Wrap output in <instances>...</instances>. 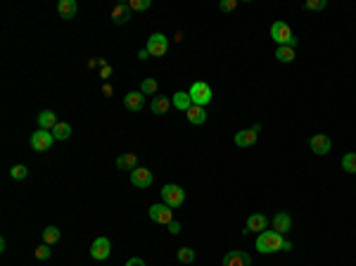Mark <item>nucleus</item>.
Returning <instances> with one entry per match:
<instances>
[{"instance_id": "obj_1", "label": "nucleus", "mask_w": 356, "mask_h": 266, "mask_svg": "<svg viewBox=\"0 0 356 266\" xmlns=\"http://www.w3.org/2000/svg\"><path fill=\"white\" fill-rule=\"evenodd\" d=\"M285 238L283 233H276L273 228L271 231H261L259 238H257V250L261 255H271V252H278V250H285Z\"/></svg>"}, {"instance_id": "obj_2", "label": "nucleus", "mask_w": 356, "mask_h": 266, "mask_svg": "<svg viewBox=\"0 0 356 266\" xmlns=\"http://www.w3.org/2000/svg\"><path fill=\"white\" fill-rule=\"evenodd\" d=\"M271 38L278 43V45H290V48H297V45H299V38L292 33L290 24H285V21H276V24L271 26Z\"/></svg>"}, {"instance_id": "obj_3", "label": "nucleus", "mask_w": 356, "mask_h": 266, "mask_svg": "<svg viewBox=\"0 0 356 266\" xmlns=\"http://www.w3.org/2000/svg\"><path fill=\"white\" fill-rule=\"evenodd\" d=\"M162 200H164V204H169L171 209H178V207L185 204V190L181 185H176V183H166L162 188Z\"/></svg>"}, {"instance_id": "obj_4", "label": "nucleus", "mask_w": 356, "mask_h": 266, "mask_svg": "<svg viewBox=\"0 0 356 266\" xmlns=\"http://www.w3.org/2000/svg\"><path fill=\"white\" fill-rule=\"evenodd\" d=\"M190 100H193V105L197 107H207L209 102H212V86L205 84V81H195L193 86H190Z\"/></svg>"}, {"instance_id": "obj_5", "label": "nucleus", "mask_w": 356, "mask_h": 266, "mask_svg": "<svg viewBox=\"0 0 356 266\" xmlns=\"http://www.w3.org/2000/svg\"><path fill=\"white\" fill-rule=\"evenodd\" d=\"M29 143H31V148L36 150V152H48V150L53 148L55 136H53V131H45V128H38L36 133H31V138H29Z\"/></svg>"}, {"instance_id": "obj_6", "label": "nucleus", "mask_w": 356, "mask_h": 266, "mask_svg": "<svg viewBox=\"0 0 356 266\" xmlns=\"http://www.w3.org/2000/svg\"><path fill=\"white\" fill-rule=\"evenodd\" d=\"M150 219L154 221V224H164V226H169L173 221V209L169 207V204H152L150 209Z\"/></svg>"}, {"instance_id": "obj_7", "label": "nucleus", "mask_w": 356, "mask_h": 266, "mask_svg": "<svg viewBox=\"0 0 356 266\" xmlns=\"http://www.w3.org/2000/svg\"><path fill=\"white\" fill-rule=\"evenodd\" d=\"M166 50H169V38L164 33H152L147 38V53L152 57H162V55H166Z\"/></svg>"}, {"instance_id": "obj_8", "label": "nucleus", "mask_w": 356, "mask_h": 266, "mask_svg": "<svg viewBox=\"0 0 356 266\" xmlns=\"http://www.w3.org/2000/svg\"><path fill=\"white\" fill-rule=\"evenodd\" d=\"M152 181H154V176H152V171L147 167H136L131 171V183L136 188H150Z\"/></svg>"}, {"instance_id": "obj_9", "label": "nucleus", "mask_w": 356, "mask_h": 266, "mask_svg": "<svg viewBox=\"0 0 356 266\" xmlns=\"http://www.w3.org/2000/svg\"><path fill=\"white\" fill-rule=\"evenodd\" d=\"M109 255H112V243H109V238H97L95 243L90 245V257H93L95 262H105Z\"/></svg>"}, {"instance_id": "obj_10", "label": "nucleus", "mask_w": 356, "mask_h": 266, "mask_svg": "<svg viewBox=\"0 0 356 266\" xmlns=\"http://www.w3.org/2000/svg\"><path fill=\"white\" fill-rule=\"evenodd\" d=\"M223 266H252V257L242 250H230L223 257Z\"/></svg>"}, {"instance_id": "obj_11", "label": "nucleus", "mask_w": 356, "mask_h": 266, "mask_svg": "<svg viewBox=\"0 0 356 266\" xmlns=\"http://www.w3.org/2000/svg\"><path fill=\"white\" fill-rule=\"evenodd\" d=\"M309 145H311V152H316V155H328L330 148H333V140L325 133H316V136H311Z\"/></svg>"}, {"instance_id": "obj_12", "label": "nucleus", "mask_w": 356, "mask_h": 266, "mask_svg": "<svg viewBox=\"0 0 356 266\" xmlns=\"http://www.w3.org/2000/svg\"><path fill=\"white\" fill-rule=\"evenodd\" d=\"M124 107L129 112H142L145 109V95H142L141 90H133V93H129V95L124 97Z\"/></svg>"}, {"instance_id": "obj_13", "label": "nucleus", "mask_w": 356, "mask_h": 266, "mask_svg": "<svg viewBox=\"0 0 356 266\" xmlns=\"http://www.w3.org/2000/svg\"><path fill=\"white\" fill-rule=\"evenodd\" d=\"M76 12H78V5H76V0H60L57 2V14H60V19H74Z\"/></svg>"}, {"instance_id": "obj_14", "label": "nucleus", "mask_w": 356, "mask_h": 266, "mask_svg": "<svg viewBox=\"0 0 356 266\" xmlns=\"http://www.w3.org/2000/svg\"><path fill=\"white\" fill-rule=\"evenodd\" d=\"M269 226V219L264 216V214H252L247 219V226L242 228V233H252V231H257V233H261L264 228Z\"/></svg>"}, {"instance_id": "obj_15", "label": "nucleus", "mask_w": 356, "mask_h": 266, "mask_svg": "<svg viewBox=\"0 0 356 266\" xmlns=\"http://www.w3.org/2000/svg\"><path fill=\"white\" fill-rule=\"evenodd\" d=\"M112 21L114 24H129L131 21V7L129 2H119V5H114V10H112Z\"/></svg>"}, {"instance_id": "obj_16", "label": "nucleus", "mask_w": 356, "mask_h": 266, "mask_svg": "<svg viewBox=\"0 0 356 266\" xmlns=\"http://www.w3.org/2000/svg\"><path fill=\"white\" fill-rule=\"evenodd\" d=\"M257 131H252V128H242V131H237L235 133V145L237 148H249V145H254L257 143Z\"/></svg>"}, {"instance_id": "obj_17", "label": "nucleus", "mask_w": 356, "mask_h": 266, "mask_svg": "<svg viewBox=\"0 0 356 266\" xmlns=\"http://www.w3.org/2000/svg\"><path fill=\"white\" fill-rule=\"evenodd\" d=\"M171 105H173V102L166 95H157L150 102V112H152V114H157V117H162V114H166V112L171 109Z\"/></svg>"}, {"instance_id": "obj_18", "label": "nucleus", "mask_w": 356, "mask_h": 266, "mask_svg": "<svg viewBox=\"0 0 356 266\" xmlns=\"http://www.w3.org/2000/svg\"><path fill=\"white\" fill-rule=\"evenodd\" d=\"M273 231L276 233H287L292 228V219H290V214H285V212H278L276 216H273Z\"/></svg>"}, {"instance_id": "obj_19", "label": "nucleus", "mask_w": 356, "mask_h": 266, "mask_svg": "<svg viewBox=\"0 0 356 266\" xmlns=\"http://www.w3.org/2000/svg\"><path fill=\"white\" fill-rule=\"evenodd\" d=\"M60 121H57V114H55L53 109H43L41 114H38V126L45 128V131H53Z\"/></svg>"}, {"instance_id": "obj_20", "label": "nucleus", "mask_w": 356, "mask_h": 266, "mask_svg": "<svg viewBox=\"0 0 356 266\" xmlns=\"http://www.w3.org/2000/svg\"><path fill=\"white\" fill-rule=\"evenodd\" d=\"M185 119H188L190 124H195V126H200V124H205V121H207V109H205V107L193 105L188 112H185Z\"/></svg>"}, {"instance_id": "obj_21", "label": "nucleus", "mask_w": 356, "mask_h": 266, "mask_svg": "<svg viewBox=\"0 0 356 266\" xmlns=\"http://www.w3.org/2000/svg\"><path fill=\"white\" fill-rule=\"evenodd\" d=\"M117 167L124 171H133L138 167V155H133V152H126V155H119L117 157Z\"/></svg>"}, {"instance_id": "obj_22", "label": "nucleus", "mask_w": 356, "mask_h": 266, "mask_svg": "<svg viewBox=\"0 0 356 266\" xmlns=\"http://www.w3.org/2000/svg\"><path fill=\"white\" fill-rule=\"evenodd\" d=\"M173 107L176 109H181V112H188L190 107H193V100H190V93H185V90H178V93H173Z\"/></svg>"}, {"instance_id": "obj_23", "label": "nucleus", "mask_w": 356, "mask_h": 266, "mask_svg": "<svg viewBox=\"0 0 356 266\" xmlns=\"http://www.w3.org/2000/svg\"><path fill=\"white\" fill-rule=\"evenodd\" d=\"M276 60L283 64H290L294 60V48L290 45H278V50H276Z\"/></svg>"}, {"instance_id": "obj_24", "label": "nucleus", "mask_w": 356, "mask_h": 266, "mask_svg": "<svg viewBox=\"0 0 356 266\" xmlns=\"http://www.w3.org/2000/svg\"><path fill=\"white\" fill-rule=\"evenodd\" d=\"M60 238H62V233H60V228H57V226H48V228H43V243L45 245H55V243H60Z\"/></svg>"}, {"instance_id": "obj_25", "label": "nucleus", "mask_w": 356, "mask_h": 266, "mask_svg": "<svg viewBox=\"0 0 356 266\" xmlns=\"http://www.w3.org/2000/svg\"><path fill=\"white\" fill-rule=\"evenodd\" d=\"M53 136H55V140H67L69 136H71V124L60 121V124L53 128Z\"/></svg>"}, {"instance_id": "obj_26", "label": "nucleus", "mask_w": 356, "mask_h": 266, "mask_svg": "<svg viewBox=\"0 0 356 266\" xmlns=\"http://www.w3.org/2000/svg\"><path fill=\"white\" fill-rule=\"evenodd\" d=\"M176 259H178L181 264H193L195 262V250L193 247H181V250H178V255H176Z\"/></svg>"}, {"instance_id": "obj_27", "label": "nucleus", "mask_w": 356, "mask_h": 266, "mask_svg": "<svg viewBox=\"0 0 356 266\" xmlns=\"http://www.w3.org/2000/svg\"><path fill=\"white\" fill-rule=\"evenodd\" d=\"M342 169L347 174H356V152H349V155L342 157Z\"/></svg>"}, {"instance_id": "obj_28", "label": "nucleus", "mask_w": 356, "mask_h": 266, "mask_svg": "<svg viewBox=\"0 0 356 266\" xmlns=\"http://www.w3.org/2000/svg\"><path fill=\"white\" fill-rule=\"evenodd\" d=\"M157 88H159V84H157L154 79H145L142 86H141V93L142 95H154V93H157Z\"/></svg>"}, {"instance_id": "obj_29", "label": "nucleus", "mask_w": 356, "mask_h": 266, "mask_svg": "<svg viewBox=\"0 0 356 266\" xmlns=\"http://www.w3.org/2000/svg\"><path fill=\"white\" fill-rule=\"evenodd\" d=\"M10 176L14 178V181H24V178L29 176V169H26L24 164H14V167L10 169Z\"/></svg>"}, {"instance_id": "obj_30", "label": "nucleus", "mask_w": 356, "mask_h": 266, "mask_svg": "<svg viewBox=\"0 0 356 266\" xmlns=\"http://www.w3.org/2000/svg\"><path fill=\"white\" fill-rule=\"evenodd\" d=\"M50 255H53V245H41V247H36V252H33V257L36 259H41V262H45V259H50Z\"/></svg>"}, {"instance_id": "obj_31", "label": "nucleus", "mask_w": 356, "mask_h": 266, "mask_svg": "<svg viewBox=\"0 0 356 266\" xmlns=\"http://www.w3.org/2000/svg\"><path fill=\"white\" fill-rule=\"evenodd\" d=\"M328 7V0H306L304 2V10H313V12H321Z\"/></svg>"}, {"instance_id": "obj_32", "label": "nucleus", "mask_w": 356, "mask_h": 266, "mask_svg": "<svg viewBox=\"0 0 356 266\" xmlns=\"http://www.w3.org/2000/svg\"><path fill=\"white\" fill-rule=\"evenodd\" d=\"M150 0H129V7H131V12L136 10V12H142V10H150Z\"/></svg>"}, {"instance_id": "obj_33", "label": "nucleus", "mask_w": 356, "mask_h": 266, "mask_svg": "<svg viewBox=\"0 0 356 266\" xmlns=\"http://www.w3.org/2000/svg\"><path fill=\"white\" fill-rule=\"evenodd\" d=\"M237 7V0H221L218 2V10L221 12H230V10H235Z\"/></svg>"}, {"instance_id": "obj_34", "label": "nucleus", "mask_w": 356, "mask_h": 266, "mask_svg": "<svg viewBox=\"0 0 356 266\" xmlns=\"http://www.w3.org/2000/svg\"><path fill=\"white\" fill-rule=\"evenodd\" d=\"M166 228H169V233H171V235H178V233H181V224H178V221H171V224L166 226Z\"/></svg>"}, {"instance_id": "obj_35", "label": "nucleus", "mask_w": 356, "mask_h": 266, "mask_svg": "<svg viewBox=\"0 0 356 266\" xmlns=\"http://www.w3.org/2000/svg\"><path fill=\"white\" fill-rule=\"evenodd\" d=\"M124 266H145V262H142L141 257H133V259H129Z\"/></svg>"}, {"instance_id": "obj_36", "label": "nucleus", "mask_w": 356, "mask_h": 266, "mask_svg": "<svg viewBox=\"0 0 356 266\" xmlns=\"http://www.w3.org/2000/svg\"><path fill=\"white\" fill-rule=\"evenodd\" d=\"M150 57V53H147V48H142L141 53H138V60H147Z\"/></svg>"}]
</instances>
